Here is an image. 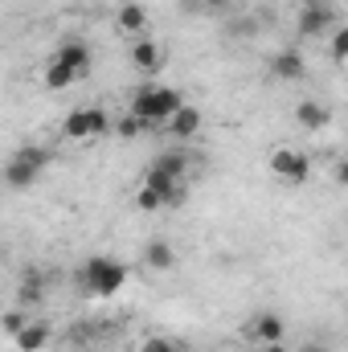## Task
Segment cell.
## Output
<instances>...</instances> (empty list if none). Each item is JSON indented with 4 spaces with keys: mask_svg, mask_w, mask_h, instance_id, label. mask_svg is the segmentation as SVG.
Returning <instances> with one entry per match:
<instances>
[{
    "mask_svg": "<svg viewBox=\"0 0 348 352\" xmlns=\"http://www.w3.org/2000/svg\"><path fill=\"white\" fill-rule=\"evenodd\" d=\"M270 74H274L279 82H303V74H307L303 54H299V50H279L274 62H270Z\"/></svg>",
    "mask_w": 348,
    "mask_h": 352,
    "instance_id": "cell-10",
    "label": "cell"
},
{
    "mask_svg": "<svg viewBox=\"0 0 348 352\" xmlns=\"http://www.w3.org/2000/svg\"><path fill=\"white\" fill-rule=\"evenodd\" d=\"M345 58H348V29L336 25V33H332V62L345 66Z\"/></svg>",
    "mask_w": 348,
    "mask_h": 352,
    "instance_id": "cell-22",
    "label": "cell"
},
{
    "mask_svg": "<svg viewBox=\"0 0 348 352\" xmlns=\"http://www.w3.org/2000/svg\"><path fill=\"white\" fill-rule=\"evenodd\" d=\"M74 82H78V74L70 66H62V62H50L45 66V87L50 90H66V87H74Z\"/></svg>",
    "mask_w": 348,
    "mask_h": 352,
    "instance_id": "cell-17",
    "label": "cell"
},
{
    "mask_svg": "<svg viewBox=\"0 0 348 352\" xmlns=\"http://www.w3.org/2000/svg\"><path fill=\"white\" fill-rule=\"evenodd\" d=\"M336 21H340V12H336L332 0H303L299 4V16H295L299 37H324Z\"/></svg>",
    "mask_w": 348,
    "mask_h": 352,
    "instance_id": "cell-5",
    "label": "cell"
},
{
    "mask_svg": "<svg viewBox=\"0 0 348 352\" xmlns=\"http://www.w3.org/2000/svg\"><path fill=\"white\" fill-rule=\"evenodd\" d=\"M164 127H168V135H173V140L188 144V140L201 131V111H197L193 102H180L173 115H168V123H164Z\"/></svg>",
    "mask_w": 348,
    "mask_h": 352,
    "instance_id": "cell-7",
    "label": "cell"
},
{
    "mask_svg": "<svg viewBox=\"0 0 348 352\" xmlns=\"http://www.w3.org/2000/svg\"><path fill=\"white\" fill-rule=\"evenodd\" d=\"M197 8H205V12H226L230 8V0H193Z\"/></svg>",
    "mask_w": 348,
    "mask_h": 352,
    "instance_id": "cell-23",
    "label": "cell"
},
{
    "mask_svg": "<svg viewBox=\"0 0 348 352\" xmlns=\"http://www.w3.org/2000/svg\"><path fill=\"white\" fill-rule=\"evenodd\" d=\"M25 324H29V311H25V307H12V311H4V316H0V328H4L8 336H17Z\"/></svg>",
    "mask_w": 348,
    "mask_h": 352,
    "instance_id": "cell-19",
    "label": "cell"
},
{
    "mask_svg": "<svg viewBox=\"0 0 348 352\" xmlns=\"http://www.w3.org/2000/svg\"><path fill=\"white\" fill-rule=\"evenodd\" d=\"M54 62H62V66H70L78 78H87V74H90V62H94V58H90V45H87V41L70 37V41H62V45H58V58H54Z\"/></svg>",
    "mask_w": 348,
    "mask_h": 352,
    "instance_id": "cell-8",
    "label": "cell"
},
{
    "mask_svg": "<svg viewBox=\"0 0 348 352\" xmlns=\"http://www.w3.org/2000/svg\"><path fill=\"white\" fill-rule=\"evenodd\" d=\"M98 4H102V0H98Z\"/></svg>",
    "mask_w": 348,
    "mask_h": 352,
    "instance_id": "cell-27",
    "label": "cell"
},
{
    "mask_svg": "<svg viewBox=\"0 0 348 352\" xmlns=\"http://www.w3.org/2000/svg\"><path fill=\"white\" fill-rule=\"evenodd\" d=\"M262 352H291V349H287V344L279 340V344H262Z\"/></svg>",
    "mask_w": 348,
    "mask_h": 352,
    "instance_id": "cell-25",
    "label": "cell"
},
{
    "mask_svg": "<svg viewBox=\"0 0 348 352\" xmlns=\"http://www.w3.org/2000/svg\"><path fill=\"white\" fill-rule=\"evenodd\" d=\"M115 131H119V140H135V135H144L148 127H144V123H140L135 115H127V111H123V119L115 123Z\"/></svg>",
    "mask_w": 348,
    "mask_h": 352,
    "instance_id": "cell-20",
    "label": "cell"
},
{
    "mask_svg": "<svg viewBox=\"0 0 348 352\" xmlns=\"http://www.w3.org/2000/svg\"><path fill=\"white\" fill-rule=\"evenodd\" d=\"M54 160V148H45V144H21L12 156H8V164H4V184L8 188H29L37 176L45 173V164Z\"/></svg>",
    "mask_w": 348,
    "mask_h": 352,
    "instance_id": "cell-3",
    "label": "cell"
},
{
    "mask_svg": "<svg viewBox=\"0 0 348 352\" xmlns=\"http://www.w3.org/2000/svg\"><path fill=\"white\" fill-rule=\"evenodd\" d=\"M180 102H184V98H180L173 87H156V82H148V87L135 90V98H131L127 115H135L148 131H156V127H164V123H168V115H173Z\"/></svg>",
    "mask_w": 348,
    "mask_h": 352,
    "instance_id": "cell-1",
    "label": "cell"
},
{
    "mask_svg": "<svg viewBox=\"0 0 348 352\" xmlns=\"http://www.w3.org/2000/svg\"><path fill=\"white\" fill-rule=\"evenodd\" d=\"M299 352H328V344H316V340H312V344H303Z\"/></svg>",
    "mask_w": 348,
    "mask_h": 352,
    "instance_id": "cell-26",
    "label": "cell"
},
{
    "mask_svg": "<svg viewBox=\"0 0 348 352\" xmlns=\"http://www.w3.org/2000/svg\"><path fill=\"white\" fill-rule=\"evenodd\" d=\"M135 209H144V213H156V209H164V197H160L156 188H148V184H144V188L135 192Z\"/></svg>",
    "mask_w": 348,
    "mask_h": 352,
    "instance_id": "cell-18",
    "label": "cell"
},
{
    "mask_svg": "<svg viewBox=\"0 0 348 352\" xmlns=\"http://www.w3.org/2000/svg\"><path fill=\"white\" fill-rule=\"evenodd\" d=\"M107 131H111V115H107L102 107H74V111L62 119V135H66V140H78V144L98 140V135H107Z\"/></svg>",
    "mask_w": 348,
    "mask_h": 352,
    "instance_id": "cell-4",
    "label": "cell"
},
{
    "mask_svg": "<svg viewBox=\"0 0 348 352\" xmlns=\"http://www.w3.org/2000/svg\"><path fill=\"white\" fill-rule=\"evenodd\" d=\"M283 336H287V324H283L274 311L254 316V324H250V340H259V344H279Z\"/></svg>",
    "mask_w": 348,
    "mask_h": 352,
    "instance_id": "cell-15",
    "label": "cell"
},
{
    "mask_svg": "<svg viewBox=\"0 0 348 352\" xmlns=\"http://www.w3.org/2000/svg\"><path fill=\"white\" fill-rule=\"evenodd\" d=\"M295 119H299L303 131H324V127L332 123V111H328L324 102H316V98H303V102L295 107Z\"/></svg>",
    "mask_w": 348,
    "mask_h": 352,
    "instance_id": "cell-14",
    "label": "cell"
},
{
    "mask_svg": "<svg viewBox=\"0 0 348 352\" xmlns=\"http://www.w3.org/2000/svg\"><path fill=\"white\" fill-rule=\"evenodd\" d=\"M45 287H50V278H45V270H25L21 274V287H17V307H37L41 299H45Z\"/></svg>",
    "mask_w": 348,
    "mask_h": 352,
    "instance_id": "cell-11",
    "label": "cell"
},
{
    "mask_svg": "<svg viewBox=\"0 0 348 352\" xmlns=\"http://www.w3.org/2000/svg\"><path fill=\"white\" fill-rule=\"evenodd\" d=\"M140 352H188V349H184V344H176V340H168V336H148Z\"/></svg>",
    "mask_w": 348,
    "mask_h": 352,
    "instance_id": "cell-21",
    "label": "cell"
},
{
    "mask_svg": "<svg viewBox=\"0 0 348 352\" xmlns=\"http://www.w3.org/2000/svg\"><path fill=\"white\" fill-rule=\"evenodd\" d=\"M160 62H164V50H160L152 37H135V41H131V66H135L140 74H156Z\"/></svg>",
    "mask_w": 348,
    "mask_h": 352,
    "instance_id": "cell-9",
    "label": "cell"
},
{
    "mask_svg": "<svg viewBox=\"0 0 348 352\" xmlns=\"http://www.w3.org/2000/svg\"><path fill=\"white\" fill-rule=\"evenodd\" d=\"M115 25H119V33H127V37H144V29H148V8L135 4V0H127V4H119Z\"/></svg>",
    "mask_w": 348,
    "mask_h": 352,
    "instance_id": "cell-12",
    "label": "cell"
},
{
    "mask_svg": "<svg viewBox=\"0 0 348 352\" xmlns=\"http://www.w3.org/2000/svg\"><path fill=\"white\" fill-rule=\"evenodd\" d=\"M144 263L152 266V270H173L176 266V250L164 242V238H152V242L144 246Z\"/></svg>",
    "mask_w": 348,
    "mask_h": 352,
    "instance_id": "cell-16",
    "label": "cell"
},
{
    "mask_svg": "<svg viewBox=\"0 0 348 352\" xmlns=\"http://www.w3.org/2000/svg\"><path fill=\"white\" fill-rule=\"evenodd\" d=\"M270 173H274V180H283V184H303L312 176V160L299 148H274L270 152Z\"/></svg>",
    "mask_w": 348,
    "mask_h": 352,
    "instance_id": "cell-6",
    "label": "cell"
},
{
    "mask_svg": "<svg viewBox=\"0 0 348 352\" xmlns=\"http://www.w3.org/2000/svg\"><path fill=\"white\" fill-rule=\"evenodd\" d=\"M50 336H54V332H50L45 320H29V324L12 336V344H17V352H41L50 344Z\"/></svg>",
    "mask_w": 348,
    "mask_h": 352,
    "instance_id": "cell-13",
    "label": "cell"
},
{
    "mask_svg": "<svg viewBox=\"0 0 348 352\" xmlns=\"http://www.w3.org/2000/svg\"><path fill=\"white\" fill-rule=\"evenodd\" d=\"M127 266L115 263V258H102V254H94L83 263L78 270V287L87 291V295H98V299H107V295H119L123 291V283H127Z\"/></svg>",
    "mask_w": 348,
    "mask_h": 352,
    "instance_id": "cell-2",
    "label": "cell"
},
{
    "mask_svg": "<svg viewBox=\"0 0 348 352\" xmlns=\"http://www.w3.org/2000/svg\"><path fill=\"white\" fill-rule=\"evenodd\" d=\"M332 180H336V184H345V180H348V164H345V160H336V168H332Z\"/></svg>",
    "mask_w": 348,
    "mask_h": 352,
    "instance_id": "cell-24",
    "label": "cell"
}]
</instances>
